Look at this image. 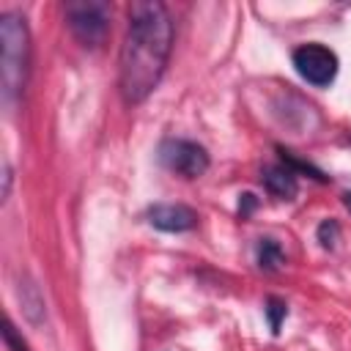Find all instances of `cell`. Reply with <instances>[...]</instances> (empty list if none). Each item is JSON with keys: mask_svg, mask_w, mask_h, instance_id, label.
<instances>
[{"mask_svg": "<svg viewBox=\"0 0 351 351\" xmlns=\"http://www.w3.org/2000/svg\"><path fill=\"white\" fill-rule=\"evenodd\" d=\"M173 49V19L159 0L129 5V30L118 60V85L126 104H143L159 85Z\"/></svg>", "mask_w": 351, "mask_h": 351, "instance_id": "obj_1", "label": "cell"}, {"mask_svg": "<svg viewBox=\"0 0 351 351\" xmlns=\"http://www.w3.org/2000/svg\"><path fill=\"white\" fill-rule=\"evenodd\" d=\"M0 82H3V104L14 107L25 90L30 71V33L19 14L5 11L0 16Z\"/></svg>", "mask_w": 351, "mask_h": 351, "instance_id": "obj_2", "label": "cell"}, {"mask_svg": "<svg viewBox=\"0 0 351 351\" xmlns=\"http://www.w3.org/2000/svg\"><path fill=\"white\" fill-rule=\"evenodd\" d=\"M110 3L104 0H71L66 3V22L74 33V38L85 47L104 44L110 33Z\"/></svg>", "mask_w": 351, "mask_h": 351, "instance_id": "obj_3", "label": "cell"}, {"mask_svg": "<svg viewBox=\"0 0 351 351\" xmlns=\"http://www.w3.org/2000/svg\"><path fill=\"white\" fill-rule=\"evenodd\" d=\"M159 162L184 178H197L211 165L208 151L192 140H165L159 148Z\"/></svg>", "mask_w": 351, "mask_h": 351, "instance_id": "obj_4", "label": "cell"}, {"mask_svg": "<svg viewBox=\"0 0 351 351\" xmlns=\"http://www.w3.org/2000/svg\"><path fill=\"white\" fill-rule=\"evenodd\" d=\"M293 66L302 80L315 88H326L337 74V55L324 44H302L293 49Z\"/></svg>", "mask_w": 351, "mask_h": 351, "instance_id": "obj_5", "label": "cell"}, {"mask_svg": "<svg viewBox=\"0 0 351 351\" xmlns=\"http://www.w3.org/2000/svg\"><path fill=\"white\" fill-rule=\"evenodd\" d=\"M148 222L165 233H184L197 225V214L184 203H156L148 208Z\"/></svg>", "mask_w": 351, "mask_h": 351, "instance_id": "obj_6", "label": "cell"}, {"mask_svg": "<svg viewBox=\"0 0 351 351\" xmlns=\"http://www.w3.org/2000/svg\"><path fill=\"white\" fill-rule=\"evenodd\" d=\"M16 302H19L22 315H25L33 326H41V324L47 321V304H44V296H41L38 285H36L30 277H19V280H16Z\"/></svg>", "mask_w": 351, "mask_h": 351, "instance_id": "obj_7", "label": "cell"}, {"mask_svg": "<svg viewBox=\"0 0 351 351\" xmlns=\"http://www.w3.org/2000/svg\"><path fill=\"white\" fill-rule=\"evenodd\" d=\"M261 181H263L266 192L274 195V197H280V200H293L296 192H299L296 173L288 170L285 165H271V167H266L263 176H261Z\"/></svg>", "mask_w": 351, "mask_h": 351, "instance_id": "obj_8", "label": "cell"}, {"mask_svg": "<svg viewBox=\"0 0 351 351\" xmlns=\"http://www.w3.org/2000/svg\"><path fill=\"white\" fill-rule=\"evenodd\" d=\"M255 261L263 271H277L282 263H285V252L280 247V241L274 239H261L258 247H255Z\"/></svg>", "mask_w": 351, "mask_h": 351, "instance_id": "obj_9", "label": "cell"}, {"mask_svg": "<svg viewBox=\"0 0 351 351\" xmlns=\"http://www.w3.org/2000/svg\"><path fill=\"white\" fill-rule=\"evenodd\" d=\"M280 151V159H282V165L288 167V170H299V173H307V176H313L315 181H326V176L318 170V167H313V165H307V162H302V159H296L291 151H285V148H277Z\"/></svg>", "mask_w": 351, "mask_h": 351, "instance_id": "obj_10", "label": "cell"}, {"mask_svg": "<svg viewBox=\"0 0 351 351\" xmlns=\"http://www.w3.org/2000/svg\"><path fill=\"white\" fill-rule=\"evenodd\" d=\"M263 310H266V318H269V326H271V332L277 335V332H280V326H282V318L288 315V307H285V302H282V299H277V296H269Z\"/></svg>", "mask_w": 351, "mask_h": 351, "instance_id": "obj_11", "label": "cell"}, {"mask_svg": "<svg viewBox=\"0 0 351 351\" xmlns=\"http://www.w3.org/2000/svg\"><path fill=\"white\" fill-rule=\"evenodd\" d=\"M3 340H5V346H8V351H30V346H27V340L16 332V326L5 318V326H3Z\"/></svg>", "mask_w": 351, "mask_h": 351, "instance_id": "obj_12", "label": "cell"}, {"mask_svg": "<svg viewBox=\"0 0 351 351\" xmlns=\"http://www.w3.org/2000/svg\"><path fill=\"white\" fill-rule=\"evenodd\" d=\"M337 236H340V228H337L335 219H324V222L318 225V241H321V247L332 250L335 241H337Z\"/></svg>", "mask_w": 351, "mask_h": 351, "instance_id": "obj_13", "label": "cell"}, {"mask_svg": "<svg viewBox=\"0 0 351 351\" xmlns=\"http://www.w3.org/2000/svg\"><path fill=\"white\" fill-rule=\"evenodd\" d=\"M255 206H258V197H255L252 192L239 195V217H241V219H244V217H250V214L255 211Z\"/></svg>", "mask_w": 351, "mask_h": 351, "instance_id": "obj_14", "label": "cell"}, {"mask_svg": "<svg viewBox=\"0 0 351 351\" xmlns=\"http://www.w3.org/2000/svg\"><path fill=\"white\" fill-rule=\"evenodd\" d=\"M8 189H11V167L5 162V170H3V197L8 195Z\"/></svg>", "mask_w": 351, "mask_h": 351, "instance_id": "obj_15", "label": "cell"}, {"mask_svg": "<svg viewBox=\"0 0 351 351\" xmlns=\"http://www.w3.org/2000/svg\"><path fill=\"white\" fill-rule=\"evenodd\" d=\"M343 206L351 211V192H343Z\"/></svg>", "mask_w": 351, "mask_h": 351, "instance_id": "obj_16", "label": "cell"}]
</instances>
